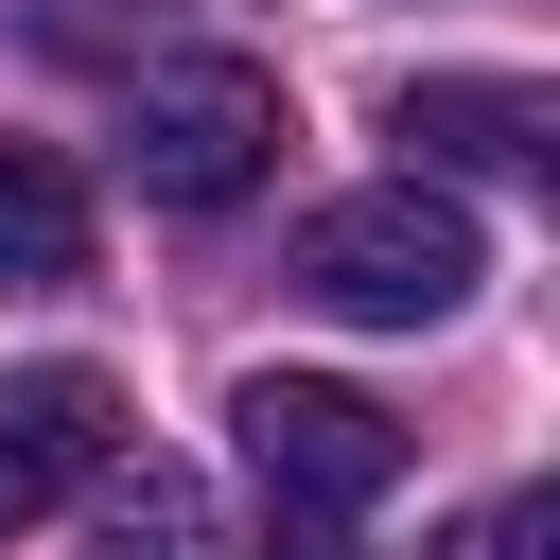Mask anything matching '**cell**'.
<instances>
[{
	"label": "cell",
	"instance_id": "1",
	"mask_svg": "<svg viewBox=\"0 0 560 560\" xmlns=\"http://www.w3.org/2000/svg\"><path fill=\"white\" fill-rule=\"evenodd\" d=\"M472 280H490V228H472L438 175L332 192V210L298 228V298H315V315H350V332H438Z\"/></svg>",
	"mask_w": 560,
	"mask_h": 560
},
{
	"label": "cell",
	"instance_id": "2",
	"mask_svg": "<svg viewBox=\"0 0 560 560\" xmlns=\"http://www.w3.org/2000/svg\"><path fill=\"white\" fill-rule=\"evenodd\" d=\"M122 175L158 210H245L280 175V70L262 52H158L122 88Z\"/></svg>",
	"mask_w": 560,
	"mask_h": 560
},
{
	"label": "cell",
	"instance_id": "3",
	"mask_svg": "<svg viewBox=\"0 0 560 560\" xmlns=\"http://www.w3.org/2000/svg\"><path fill=\"white\" fill-rule=\"evenodd\" d=\"M228 420H245V472H262V508H315V525H350V508H385V490H402V420H385L368 385L262 368Z\"/></svg>",
	"mask_w": 560,
	"mask_h": 560
},
{
	"label": "cell",
	"instance_id": "4",
	"mask_svg": "<svg viewBox=\"0 0 560 560\" xmlns=\"http://www.w3.org/2000/svg\"><path fill=\"white\" fill-rule=\"evenodd\" d=\"M105 455H122V385L105 368H0V542H35Z\"/></svg>",
	"mask_w": 560,
	"mask_h": 560
},
{
	"label": "cell",
	"instance_id": "5",
	"mask_svg": "<svg viewBox=\"0 0 560 560\" xmlns=\"http://www.w3.org/2000/svg\"><path fill=\"white\" fill-rule=\"evenodd\" d=\"M385 122L420 140V175H542V140H560V105L525 70H420Z\"/></svg>",
	"mask_w": 560,
	"mask_h": 560
},
{
	"label": "cell",
	"instance_id": "6",
	"mask_svg": "<svg viewBox=\"0 0 560 560\" xmlns=\"http://www.w3.org/2000/svg\"><path fill=\"white\" fill-rule=\"evenodd\" d=\"M0 280L18 298H70L88 280V192H70L52 140H0Z\"/></svg>",
	"mask_w": 560,
	"mask_h": 560
},
{
	"label": "cell",
	"instance_id": "7",
	"mask_svg": "<svg viewBox=\"0 0 560 560\" xmlns=\"http://www.w3.org/2000/svg\"><path fill=\"white\" fill-rule=\"evenodd\" d=\"M88 490H105V560H210V490L175 455H105Z\"/></svg>",
	"mask_w": 560,
	"mask_h": 560
},
{
	"label": "cell",
	"instance_id": "8",
	"mask_svg": "<svg viewBox=\"0 0 560 560\" xmlns=\"http://www.w3.org/2000/svg\"><path fill=\"white\" fill-rule=\"evenodd\" d=\"M438 560H560V508H542V490H490V508H472Z\"/></svg>",
	"mask_w": 560,
	"mask_h": 560
},
{
	"label": "cell",
	"instance_id": "9",
	"mask_svg": "<svg viewBox=\"0 0 560 560\" xmlns=\"http://www.w3.org/2000/svg\"><path fill=\"white\" fill-rule=\"evenodd\" d=\"M262 560H350V525H315V508H280V525H262Z\"/></svg>",
	"mask_w": 560,
	"mask_h": 560
}]
</instances>
